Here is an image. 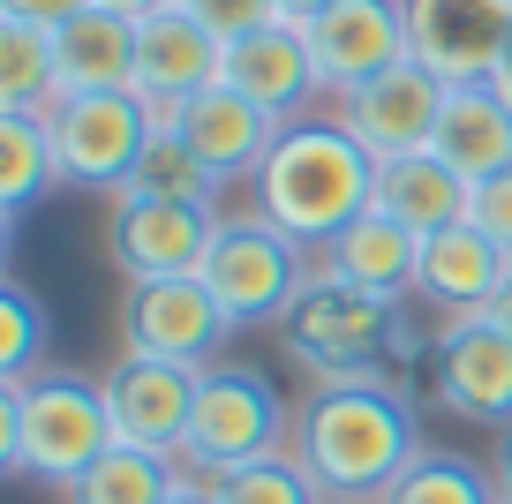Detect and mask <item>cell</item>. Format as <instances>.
I'll list each match as a JSON object with an SVG mask.
<instances>
[{
    "instance_id": "obj_1",
    "label": "cell",
    "mask_w": 512,
    "mask_h": 504,
    "mask_svg": "<svg viewBox=\"0 0 512 504\" xmlns=\"http://www.w3.org/2000/svg\"><path fill=\"white\" fill-rule=\"evenodd\" d=\"M369 181H377V158H369L332 113H324V121L302 113V121H287L279 143L264 151V166H256V181H249V211H264L287 241H302V249L317 256L339 226H354L369 211Z\"/></svg>"
},
{
    "instance_id": "obj_2",
    "label": "cell",
    "mask_w": 512,
    "mask_h": 504,
    "mask_svg": "<svg viewBox=\"0 0 512 504\" xmlns=\"http://www.w3.org/2000/svg\"><path fill=\"white\" fill-rule=\"evenodd\" d=\"M294 452L317 474V489L332 504H377L384 489L407 474L415 444V414L400 392L384 384H354V392H309V407L294 414Z\"/></svg>"
},
{
    "instance_id": "obj_3",
    "label": "cell",
    "mask_w": 512,
    "mask_h": 504,
    "mask_svg": "<svg viewBox=\"0 0 512 504\" xmlns=\"http://www.w3.org/2000/svg\"><path fill=\"white\" fill-rule=\"evenodd\" d=\"M106 452H113V414L98 377L38 369L31 384H0V474H31L68 497Z\"/></svg>"
},
{
    "instance_id": "obj_4",
    "label": "cell",
    "mask_w": 512,
    "mask_h": 504,
    "mask_svg": "<svg viewBox=\"0 0 512 504\" xmlns=\"http://www.w3.org/2000/svg\"><path fill=\"white\" fill-rule=\"evenodd\" d=\"M392 324H400L392 301H369V294H354V286L309 271L294 309L279 316V339H287V354L309 369L317 392H354V384H384V392H392V369H384Z\"/></svg>"
},
{
    "instance_id": "obj_5",
    "label": "cell",
    "mask_w": 512,
    "mask_h": 504,
    "mask_svg": "<svg viewBox=\"0 0 512 504\" xmlns=\"http://www.w3.org/2000/svg\"><path fill=\"white\" fill-rule=\"evenodd\" d=\"M294 437V414L279 399V384L249 362H211L196 377V414H189V437H181L174 467L211 482L226 467H249V459L279 452Z\"/></svg>"
},
{
    "instance_id": "obj_6",
    "label": "cell",
    "mask_w": 512,
    "mask_h": 504,
    "mask_svg": "<svg viewBox=\"0 0 512 504\" xmlns=\"http://www.w3.org/2000/svg\"><path fill=\"white\" fill-rule=\"evenodd\" d=\"M196 279L219 294V309L234 324H279L294 309V294L309 286V249L287 241L264 211H219Z\"/></svg>"
},
{
    "instance_id": "obj_7",
    "label": "cell",
    "mask_w": 512,
    "mask_h": 504,
    "mask_svg": "<svg viewBox=\"0 0 512 504\" xmlns=\"http://www.w3.org/2000/svg\"><path fill=\"white\" fill-rule=\"evenodd\" d=\"M46 136H53V158H61L68 189H106L113 196L136 174L144 143L159 136V113L136 91H68V98H53Z\"/></svg>"
},
{
    "instance_id": "obj_8",
    "label": "cell",
    "mask_w": 512,
    "mask_h": 504,
    "mask_svg": "<svg viewBox=\"0 0 512 504\" xmlns=\"http://www.w3.org/2000/svg\"><path fill=\"white\" fill-rule=\"evenodd\" d=\"M234 316L219 309L196 271L181 279H128V301H121V339L128 354L144 362H181V369H211L226 362V339H234Z\"/></svg>"
},
{
    "instance_id": "obj_9",
    "label": "cell",
    "mask_w": 512,
    "mask_h": 504,
    "mask_svg": "<svg viewBox=\"0 0 512 504\" xmlns=\"http://www.w3.org/2000/svg\"><path fill=\"white\" fill-rule=\"evenodd\" d=\"M445 76H430L422 61H400L384 76L354 83L347 98H332V121L362 143L369 158H400V151H430L437 113H445Z\"/></svg>"
},
{
    "instance_id": "obj_10",
    "label": "cell",
    "mask_w": 512,
    "mask_h": 504,
    "mask_svg": "<svg viewBox=\"0 0 512 504\" xmlns=\"http://www.w3.org/2000/svg\"><path fill=\"white\" fill-rule=\"evenodd\" d=\"M294 31L309 38L324 98H347L354 83H369V76L407 61V0H332V8H317Z\"/></svg>"
},
{
    "instance_id": "obj_11",
    "label": "cell",
    "mask_w": 512,
    "mask_h": 504,
    "mask_svg": "<svg viewBox=\"0 0 512 504\" xmlns=\"http://www.w3.org/2000/svg\"><path fill=\"white\" fill-rule=\"evenodd\" d=\"M512 38V0H407V61L445 83H490Z\"/></svg>"
},
{
    "instance_id": "obj_12",
    "label": "cell",
    "mask_w": 512,
    "mask_h": 504,
    "mask_svg": "<svg viewBox=\"0 0 512 504\" xmlns=\"http://www.w3.org/2000/svg\"><path fill=\"white\" fill-rule=\"evenodd\" d=\"M196 377L204 369H181V362H144V354H121V362L98 377L113 414V444H136V452H181L189 437V414H196Z\"/></svg>"
},
{
    "instance_id": "obj_13",
    "label": "cell",
    "mask_w": 512,
    "mask_h": 504,
    "mask_svg": "<svg viewBox=\"0 0 512 504\" xmlns=\"http://www.w3.org/2000/svg\"><path fill=\"white\" fill-rule=\"evenodd\" d=\"M437 399L460 422L512 429V331H497L482 309L452 316L437 331Z\"/></svg>"
},
{
    "instance_id": "obj_14",
    "label": "cell",
    "mask_w": 512,
    "mask_h": 504,
    "mask_svg": "<svg viewBox=\"0 0 512 504\" xmlns=\"http://www.w3.org/2000/svg\"><path fill=\"white\" fill-rule=\"evenodd\" d=\"M219 61H226V38L204 31L181 0L136 16V98H151L159 121L181 106V98L211 91V83H219Z\"/></svg>"
},
{
    "instance_id": "obj_15",
    "label": "cell",
    "mask_w": 512,
    "mask_h": 504,
    "mask_svg": "<svg viewBox=\"0 0 512 504\" xmlns=\"http://www.w3.org/2000/svg\"><path fill=\"white\" fill-rule=\"evenodd\" d=\"M219 83L241 91L256 113H272L279 128L302 121L309 98H324V76L309 61V38L294 23H272V31H249V38H226V61H219Z\"/></svg>"
},
{
    "instance_id": "obj_16",
    "label": "cell",
    "mask_w": 512,
    "mask_h": 504,
    "mask_svg": "<svg viewBox=\"0 0 512 504\" xmlns=\"http://www.w3.org/2000/svg\"><path fill=\"white\" fill-rule=\"evenodd\" d=\"M166 128H174V136L189 143L196 158H204L211 174H219V189H234V181H256L264 151L279 143V121H272V113H256L249 98L226 91V83H211V91L181 98V106L166 113Z\"/></svg>"
},
{
    "instance_id": "obj_17",
    "label": "cell",
    "mask_w": 512,
    "mask_h": 504,
    "mask_svg": "<svg viewBox=\"0 0 512 504\" xmlns=\"http://www.w3.org/2000/svg\"><path fill=\"white\" fill-rule=\"evenodd\" d=\"M211 226L219 211L204 204H128L113 196V264L121 279H181V271H204Z\"/></svg>"
},
{
    "instance_id": "obj_18",
    "label": "cell",
    "mask_w": 512,
    "mask_h": 504,
    "mask_svg": "<svg viewBox=\"0 0 512 504\" xmlns=\"http://www.w3.org/2000/svg\"><path fill=\"white\" fill-rule=\"evenodd\" d=\"M317 271L369 301H392L400 309L407 294L422 286V234H407L400 219H384V211H362L354 226H339L332 241L317 249Z\"/></svg>"
},
{
    "instance_id": "obj_19",
    "label": "cell",
    "mask_w": 512,
    "mask_h": 504,
    "mask_svg": "<svg viewBox=\"0 0 512 504\" xmlns=\"http://www.w3.org/2000/svg\"><path fill=\"white\" fill-rule=\"evenodd\" d=\"M467 196L475 181H460L437 151H400V158H377V181H369V211L400 219L407 234H445V226L467 219Z\"/></svg>"
},
{
    "instance_id": "obj_20",
    "label": "cell",
    "mask_w": 512,
    "mask_h": 504,
    "mask_svg": "<svg viewBox=\"0 0 512 504\" xmlns=\"http://www.w3.org/2000/svg\"><path fill=\"white\" fill-rule=\"evenodd\" d=\"M430 151L445 158L460 181H490L512 166V106L497 98V83H452L445 113H437Z\"/></svg>"
},
{
    "instance_id": "obj_21",
    "label": "cell",
    "mask_w": 512,
    "mask_h": 504,
    "mask_svg": "<svg viewBox=\"0 0 512 504\" xmlns=\"http://www.w3.org/2000/svg\"><path fill=\"white\" fill-rule=\"evenodd\" d=\"M53 61H61V98L68 91H136V16L91 0L83 16L53 31Z\"/></svg>"
},
{
    "instance_id": "obj_22",
    "label": "cell",
    "mask_w": 512,
    "mask_h": 504,
    "mask_svg": "<svg viewBox=\"0 0 512 504\" xmlns=\"http://www.w3.org/2000/svg\"><path fill=\"white\" fill-rule=\"evenodd\" d=\"M512 271V256L497 249L482 226H445V234H430L422 241V286L415 294L422 301H437L445 316H467V309H482V301L497 294V279Z\"/></svg>"
},
{
    "instance_id": "obj_23",
    "label": "cell",
    "mask_w": 512,
    "mask_h": 504,
    "mask_svg": "<svg viewBox=\"0 0 512 504\" xmlns=\"http://www.w3.org/2000/svg\"><path fill=\"white\" fill-rule=\"evenodd\" d=\"M113 196H128V204H204V211H219V174L159 121V136H151L144 158H136V174H128Z\"/></svg>"
},
{
    "instance_id": "obj_24",
    "label": "cell",
    "mask_w": 512,
    "mask_h": 504,
    "mask_svg": "<svg viewBox=\"0 0 512 504\" xmlns=\"http://www.w3.org/2000/svg\"><path fill=\"white\" fill-rule=\"evenodd\" d=\"M46 189H61V158H53L46 113H0V219L16 226Z\"/></svg>"
},
{
    "instance_id": "obj_25",
    "label": "cell",
    "mask_w": 512,
    "mask_h": 504,
    "mask_svg": "<svg viewBox=\"0 0 512 504\" xmlns=\"http://www.w3.org/2000/svg\"><path fill=\"white\" fill-rule=\"evenodd\" d=\"M53 98H61L53 31L0 16V113H53Z\"/></svg>"
},
{
    "instance_id": "obj_26",
    "label": "cell",
    "mask_w": 512,
    "mask_h": 504,
    "mask_svg": "<svg viewBox=\"0 0 512 504\" xmlns=\"http://www.w3.org/2000/svg\"><path fill=\"white\" fill-rule=\"evenodd\" d=\"M377 504H505V489L467 452H430V444H422V452L407 459V474L384 489Z\"/></svg>"
},
{
    "instance_id": "obj_27",
    "label": "cell",
    "mask_w": 512,
    "mask_h": 504,
    "mask_svg": "<svg viewBox=\"0 0 512 504\" xmlns=\"http://www.w3.org/2000/svg\"><path fill=\"white\" fill-rule=\"evenodd\" d=\"M174 482H181V467L166 452L113 444V452L98 459L76 489H68V504H166V497H174Z\"/></svg>"
},
{
    "instance_id": "obj_28",
    "label": "cell",
    "mask_w": 512,
    "mask_h": 504,
    "mask_svg": "<svg viewBox=\"0 0 512 504\" xmlns=\"http://www.w3.org/2000/svg\"><path fill=\"white\" fill-rule=\"evenodd\" d=\"M211 497H219V504H332V497L317 489V474L302 467V452H294V444L249 459V467L211 474Z\"/></svg>"
},
{
    "instance_id": "obj_29",
    "label": "cell",
    "mask_w": 512,
    "mask_h": 504,
    "mask_svg": "<svg viewBox=\"0 0 512 504\" xmlns=\"http://www.w3.org/2000/svg\"><path fill=\"white\" fill-rule=\"evenodd\" d=\"M46 362V301L31 286H0V384H31Z\"/></svg>"
},
{
    "instance_id": "obj_30",
    "label": "cell",
    "mask_w": 512,
    "mask_h": 504,
    "mask_svg": "<svg viewBox=\"0 0 512 504\" xmlns=\"http://www.w3.org/2000/svg\"><path fill=\"white\" fill-rule=\"evenodd\" d=\"M204 31H219V38H249V31H272V23H287L279 16V0H181Z\"/></svg>"
},
{
    "instance_id": "obj_31",
    "label": "cell",
    "mask_w": 512,
    "mask_h": 504,
    "mask_svg": "<svg viewBox=\"0 0 512 504\" xmlns=\"http://www.w3.org/2000/svg\"><path fill=\"white\" fill-rule=\"evenodd\" d=\"M467 226H482V234L512 256V166L490 174V181H475V196H467Z\"/></svg>"
},
{
    "instance_id": "obj_32",
    "label": "cell",
    "mask_w": 512,
    "mask_h": 504,
    "mask_svg": "<svg viewBox=\"0 0 512 504\" xmlns=\"http://www.w3.org/2000/svg\"><path fill=\"white\" fill-rule=\"evenodd\" d=\"M91 0H0V16L8 23H38V31H61L68 16H83Z\"/></svg>"
},
{
    "instance_id": "obj_33",
    "label": "cell",
    "mask_w": 512,
    "mask_h": 504,
    "mask_svg": "<svg viewBox=\"0 0 512 504\" xmlns=\"http://www.w3.org/2000/svg\"><path fill=\"white\" fill-rule=\"evenodd\" d=\"M482 316H490L497 331H512V271H505V279H497V294L482 301Z\"/></svg>"
},
{
    "instance_id": "obj_34",
    "label": "cell",
    "mask_w": 512,
    "mask_h": 504,
    "mask_svg": "<svg viewBox=\"0 0 512 504\" xmlns=\"http://www.w3.org/2000/svg\"><path fill=\"white\" fill-rule=\"evenodd\" d=\"M166 504H219V497H211V482H196V474H181V482H174V497H166Z\"/></svg>"
},
{
    "instance_id": "obj_35",
    "label": "cell",
    "mask_w": 512,
    "mask_h": 504,
    "mask_svg": "<svg viewBox=\"0 0 512 504\" xmlns=\"http://www.w3.org/2000/svg\"><path fill=\"white\" fill-rule=\"evenodd\" d=\"M490 474H497V489H505V504H512V429H505V444H497V467Z\"/></svg>"
},
{
    "instance_id": "obj_36",
    "label": "cell",
    "mask_w": 512,
    "mask_h": 504,
    "mask_svg": "<svg viewBox=\"0 0 512 504\" xmlns=\"http://www.w3.org/2000/svg\"><path fill=\"white\" fill-rule=\"evenodd\" d=\"M317 8H332V0H279V16H287V23H309Z\"/></svg>"
},
{
    "instance_id": "obj_37",
    "label": "cell",
    "mask_w": 512,
    "mask_h": 504,
    "mask_svg": "<svg viewBox=\"0 0 512 504\" xmlns=\"http://www.w3.org/2000/svg\"><path fill=\"white\" fill-rule=\"evenodd\" d=\"M490 83H497V98L512 106V38H505V61H497V76H490Z\"/></svg>"
},
{
    "instance_id": "obj_38",
    "label": "cell",
    "mask_w": 512,
    "mask_h": 504,
    "mask_svg": "<svg viewBox=\"0 0 512 504\" xmlns=\"http://www.w3.org/2000/svg\"><path fill=\"white\" fill-rule=\"evenodd\" d=\"M106 8H121V16H151V8H166V0H106Z\"/></svg>"
}]
</instances>
